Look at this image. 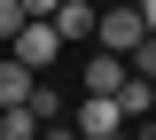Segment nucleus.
Instances as JSON below:
<instances>
[{"mask_svg":"<svg viewBox=\"0 0 156 140\" xmlns=\"http://www.w3.org/2000/svg\"><path fill=\"white\" fill-rule=\"evenodd\" d=\"M94 16H101L94 0H62V8H55V31H62V39H94Z\"/></svg>","mask_w":156,"mask_h":140,"instance_id":"obj_5","label":"nucleus"},{"mask_svg":"<svg viewBox=\"0 0 156 140\" xmlns=\"http://www.w3.org/2000/svg\"><path fill=\"white\" fill-rule=\"evenodd\" d=\"M47 140H86V132H78V125H47Z\"/></svg>","mask_w":156,"mask_h":140,"instance_id":"obj_13","label":"nucleus"},{"mask_svg":"<svg viewBox=\"0 0 156 140\" xmlns=\"http://www.w3.org/2000/svg\"><path fill=\"white\" fill-rule=\"evenodd\" d=\"M8 55H16L23 70H39V78H47V70L62 62V31H55V16H23L16 39H8Z\"/></svg>","mask_w":156,"mask_h":140,"instance_id":"obj_1","label":"nucleus"},{"mask_svg":"<svg viewBox=\"0 0 156 140\" xmlns=\"http://www.w3.org/2000/svg\"><path fill=\"white\" fill-rule=\"evenodd\" d=\"M133 8H140V23H148V31H156V0H133Z\"/></svg>","mask_w":156,"mask_h":140,"instance_id":"obj_14","label":"nucleus"},{"mask_svg":"<svg viewBox=\"0 0 156 140\" xmlns=\"http://www.w3.org/2000/svg\"><path fill=\"white\" fill-rule=\"evenodd\" d=\"M0 140H39V117L23 109V101H16V109H0Z\"/></svg>","mask_w":156,"mask_h":140,"instance_id":"obj_9","label":"nucleus"},{"mask_svg":"<svg viewBox=\"0 0 156 140\" xmlns=\"http://www.w3.org/2000/svg\"><path fill=\"white\" fill-rule=\"evenodd\" d=\"M55 8H62V0H23V16H55Z\"/></svg>","mask_w":156,"mask_h":140,"instance_id":"obj_12","label":"nucleus"},{"mask_svg":"<svg viewBox=\"0 0 156 140\" xmlns=\"http://www.w3.org/2000/svg\"><path fill=\"white\" fill-rule=\"evenodd\" d=\"M140 39H148L140 8H101V16H94V47H109V55H133Z\"/></svg>","mask_w":156,"mask_h":140,"instance_id":"obj_2","label":"nucleus"},{"mask_svg":"<svg viewBox=\"0 0 156 140\" xmlns=\"http://www.w3.org/2000/svg\"><path fill=\"white\" fill-rule=\"evenodd\" d=\"M31 86H39V70H23L16 55H0V109H16V101L31 94Z\"/></svg>","mask_w":156,"mask_h":140,"instance_id":"obj_6","label":"nucleus"},{"mask_svg":"<svg viewBox=\"0 0 156 140\" xmlns=\"http://www.w3.org/2000/svg\"><path fill=\"white\" fill-rule=\"evenodd\" d=\"M125 62H133V78H156V31H148V39H140Z\"/></svg>","mask_w":156,"mask_h":140,"instance_id":"obj_10","label":"nucleus"},{"mask_svg":"<svg viewBox=\"0 0 156 140\" xmlns=\"http://www.w3.org/2000/svg\"><path fill=\"white\" fill-rule=\"evenodd\" d=\"M117 101H125V125L148 117V109H156V78H125V86H117Z\"/></svg>","mask_w":156,"mask_h":140,"instance_id":"obj_7","label":"nucleus"},{"mask_svg":"<svg viewBox=\"0 0 156 140\" xmlns=\"http://www.w3.org/2000/svg\"><path fill=\"white\" fill-rule=\"evenodd\" d=\"M16 23H23V0H0V39H16Z\"/></svg>","mask_w":156,"mask_h":140,"instance_id":"obj_11","label":"nucleus"},{"mask_svg":"<svg viewBox=\"0 0 156 140\" xmlns=\"http://www.w3.org/2000/svg\"><path fill=\"white\" fill-rule=\"evenodd\" d=\"M125 78H133V62H125V55H109V47L86 55V94H117Z\"/></svg>","mask_w":156,"mask_h":140,"instance_id":"obj_4","label":"nucleus"},{"mask_svg":"<svg viewBox=\"0 0 156 140\" xmlns=\"http://www.w3.org/2000/svg\"><path fill=\"white\" fill-rule=\"evenodd\" d=\"M101 140H133V132H101Z\"/></svg>","mask_w":156,"mask_h":140,"instance_id":"obj_15","label":"nucleus"},{"mask_svg":"<svg viewBox=\"0 0 156 140\" xmlns=\"http://www.w3.org/2000/svg\"><path fill=\"white\" fill-rule=\"evenodd\" d=\"M23 109H31V117H39V132H47V125L62 117V94H47V78H39L31 94H23Z\"/></svg>","mask_w":156,"mask_h":140,"instance_id":"obj_8","label":"nucleus"},{"mask_svg":"<svg viewBox=\"0 0 156 140\" xmlns=\"http://www.w3.org/2000/svg\"><path fill=\"white\" fill-rule=\"evenodd\" d=\"M70 125H78L86 140H101V132H125V101H117V94H86V101L70 109Z\"/></svg>","mask_w":156,"mask_h":140,"instance_id":"obj_3","label":"nucleus"}]
</instances>
